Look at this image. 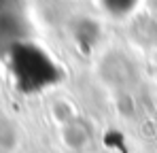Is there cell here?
I'll use <instances>...</instances> for the list:
<instances>
[{
    "mask_svg": "<svg viewBox=\"0 0 157 153\" xmlns=\"http://www.w3.org/2000/svg\"><path fill=\"white\" fill-rule=\"evenodd\" d=\"M106 9L110 11V13H115V15H125V13H130L132 9H134V4H136V0H104Z\"/></svg>",
    "mask_w": 157,
    "mask_h": 153,
    "instance_id": "cell-1",
    "label": "cell"
}]
</instances>
